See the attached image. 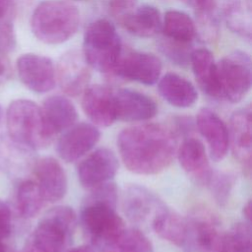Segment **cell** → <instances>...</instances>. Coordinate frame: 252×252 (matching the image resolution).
I'll return each instance as SVG.
<instances>
[{"label": "cell", "instance_id": "obj_1", "mask_svg": "<svg viewBox=\"0 0 252 252\" xmlns=\"http://www.w3.org/2000/svg\"><path fill=\"white\" fill-rule=\"evenodd\" d=\"M124 165L137 174L152 175L167 168L176 153L174 132L162 125L146 123L123 129L117 138Z\"/></svg>", "mask_w": 252, "mask_h": 252}, {"label": "cell", "instance_id": "obj_2", "mask_svg": "<svg viewBox=\"0 0 252 252\" xmlns=\"http://www.w3.org/2000/svg\"><path fill=\"white\" fill-rule=\"evenodd\" d=\"M92 189L81 208L82 226L94 244L112 247L125 229L123 220L115 211L117 188L108 181Z\"/></svg>", "mask_w": 252, "mask_h": 252}, {"label": "cell", "instance_id": "obj_3", "mask_svg": "<svg viewBox=\"0 0 252 252\" xmlns=\"http://www.w3.org/2000/svg\"><path fill=\"white\" fill-rule=\"evenodd\" d=\"M8 137L28 151L49 146L54 135L49 130L41 107L30 99L13 100L6 111Z\"/></svg>", "mask_w": 252, "mask_h": 252}, {"label": "cell", "instance_id": "obj_4", "mask_svg": "<svg viewBox=\"0 0 252 252\" xmlns=\"http://www.w3.org/2000/svg\"><path fill=\"white\" fill-rule=\"evenodd\" d=\"M80 26V12L70 2L45 0L34 9L31 28L34 36L46 44H60L72 37Z\"/></svg>", "mask_w": 252, "mask_h": 252}, {"label": "cell", "instance_id": "obj_5", "mask_svg": "<svg viewBox=\"0 0 252 252\" xmlns=\"http://www.w3.org/2000/svg\"><path fill=\"white\" fill-rule=\"evenodd\" d=\"M82 54L91 68L112 73L122 54L121 39L115 26L105 19L91 23L84 33Z\"/></svg>", "mask_w": 252, "mask_h": 252}, {"label": "cell", "instance_id": "obj_6", "mask_svg": "<svg viewBox=\"0 0 252 252\" xmlns=\"http://www.w3.org/2000/svg\"><path fill=\"white\" fill-rule=\"evenodd\" d=\"M77 226V215L67 206L50 209L38 221L27 245L38 252H63Z\"/></svg>", "mask_w": 252, "mask_h": 252}, {"label": "cell", "instance_id": "obj_7", "mask_svg": "<svg viewBox=\"0 0 252 252\" xmlns=\"http://www.w3.org/2000/svg\"><path fill=\"white\" fill-rule=\"evenodd\" d=\"M251 59L241 50H235L217 63V75L220 99L235 103L240 101L251 88Z\"/></svg>", "mask_w": 252, "mask_h": 252}, {"label": "cell", "instance_id": "obj_8", "mask_svg": "<svg viewBox=\"0 0 252 252\" xmlns=\"http://www.w3.org/2000/svg\"><path fill=\"white\" fill-rule=\"evenodd\" d=\"M16 67L21 82L34 93H47L56 84L55 67L52 60L46 56L23 54L18 58Z\"/></svg>", "mask_w": 252, "mask_h": 252}, {"label": "cell", "instance_id": "obj_9", "mask_svg": "<svg viewBox=\"0 0 252 252\" xmlns=\"http://www.w3.org/2000/svg\"><path fill=\"white\" fill-rule=\"evenodd\" d=\"M161 69V62L156 55L131 51L124 56L121 54L112 74L129 81L151 86L159 80Z\"/></svg>", "mask_w": 252, "mask_h": 252}, {"label": "cell", "instance_id": "obj_10", "mask_svg": "<svg viewBox=\"0 0 252 252\" xmlns=\"http://www.w3.org/2000/svg\"><path fill=\"white\" fill-rule=\"evenodd\" d=\"M118 170V159L112 151L100 148L84 158L77 167L80 183L92 189L111 180Z\"/></svg>", "mask_w": 252, "mask_h": 252}, {"label": "cell", "instance_id": "obj_11", "mask_svg": "<svg viewBox=\"0 0 252 252\" xmlns=\"http://www.w3.org/2000/svg\"><path fill=\"white\" fill-rule=\"evenodd\" d=\"M100 132L90 123L74 124L57 142V154L66 162H73L88 154L98 142Z\"/></svg>", "mask_w": 252, "mask_h": 252}, {"label": "cell", "instance_id": "obj_12", "mask_svg": "<svg viewBox=\"0 0 252 252\" xmlns=\"http://www.w3.org/2000/svg\"><path fill=\"white\" fill-rule=\"evenodd\" d=\"M227 129L232 154L242 165L246 174H249L252 157L251 107L246 106L233 112Z\"/></svg>", "mask_w": 252, "mask_h": 252}, {"label": "cell", "instance_id": "obj_13", "mask_svg": "<svg viewBox=\"0 0 252 252\" xmlns=\"http://www.w3.org/2000/svg\"><path fill=\"white\" fill-rule=\"evenodd\" d=\"M90 66L82 53L72 50L60 58L57 66V78L63 92L76 96L89 87Z\"/></svg>", "mask_w": 252, "mask_h": 252}, {"label": "cell", "instance_id": "obj_14", "mask_svg": "<svg viewBox=\"0 0 252 252\" xmlns=\"http://www.w3.org/2000/svg\"><path fill=\"white\" fill-rule=\"evenodd\" d=\"M114 109L116 119L126 122L146 121L158 112V106L150 96L130 89L114 93Z\"/></svg>", "mask_w": 252, "mask_h": 252}, {"label": "cell", "instance_id": "obj_15", "mask_svg": "<svg viewBox=\"0 0 252 252\" xmlns=\"http://www.w3.org/2000/svg\"><path fill=\"white\" fill-rule=\"evenodd\" d=\"M82 108L94 126L108 127L116 120L114 93L106 86L88 87L83 93Z\"/></svg>", "mask_w": 252, "mask_h": 252}, {"label": "cell", "instance_id": "obj_16", "mask_svg": "<svg viewBox=\"0 0 252 252\" xmlns=\"http://www.w3.org/2000/svg\"><path fill=\"white\" fill-rule=\"evenodd\" d=\"M33 172L45 202L54 203L65 196L67 176L59 161L51 157L41 158L34 163Z\"/></svg>", "mask_w": 252, "mask_h": 252}, {"label": "cell", "instance_id": "obj_17", "mask_svg": "<svg viewBox=\"0 0 252 252\" xmlns=\"http://www.w3.org/2000/svg\"><path fill=\"white\" fill-rule=\"evenodd\" d=\"M201 135L207 141L211 158L215 161L221 160L229 148L228 129L222 119L212 109L202 108L196 119Z\"/></svg>", "mask_w": 252, "mask_h": 252}, {"label": "cell", "instance_id": "obj_18", "mask_svg": "<svg viewBox=\"0 0 252 252\" xmlns=\"http://www.w3.org/2000/svg\"><path fill=\"white\" fill-rule=\"evenodd\" d=\"M177 157L181 167L196 183L208 184L213 170L201 141L194 137L185 139L178 149Z\"/></svg>", "mask_w": 252, "mask_h": 252}, {"label": "cell", "instance_id": "obj_19", "mask_svg": "<svg viewBox=\"0 0 252 252\" xmlns=\"http://www.w3.org/2000/svg\"><path fill=\"white\" fill-rule=\"evenodd\" d=\"M163 204L148 189L134 185L129 187L123 196L122 209L129 220L141 223L153 218Z\"/></svg>", "mask_w": 252, "mask_h": 252}, {"label": "cell", "instance_id": "obj_20", "mask_svg": "<svg viewBox=\"0 0 252 252\" xmlns=\"http://www.w3.org/2000/svg\"><path fill=\"white\" fill-rule=\"evenodd\" d=\"M188 251L195 252H221L223 234L220 233L214 220L198 217L188 221Z\"/></svg>", "mask_w": 252, "mask_h": 252}, {"label": "cell", "instance_id": "obj_21", "mask_svg": "<svg viewBox=\"0 0 252 252\" xmlns=\"http://www.w3.org/2000/svg\"><path fill=\"white\" fill-rule=\"evenodd\" d=\"M189 64L192 67L193 74L202 92L212 98L220 99L217 63L212 52L206 48L192 50Z\"/></svg>", "mask_w": 252, "mask_h": 252}, {"label": "cell", "instance_id": "obj_22", "mask_svg": "<svg viewBox=\"0 0 252 252\" xmlns=\"http://www.w3.org/2000/svg\"><path fill=\"white\" fill-rule=\"evenodd\" d=\"M152 226L160 238L178 247L187 248L189 236L188 221L177 213L165 208L164 205L153 218Z\"/></svg>", "mask_w": 252, "mask_h": 252}, {"label": "cell", "instance_id": "obj_23", "mask_svg": "<svg viewBox=\"0 0 252 252\" xmlns=\"http://www.w3.org/2000/svg\"><path fill=\"white\" fill-rule=\"evenodd\" d=\"M158 90L160 96L175 107H190L198 98L194 85L175 73H166L159 78Z\"/></svg>", "mask_w": 252, "mask_h": 252}, {"label": "cell", "instance_id": "obj_24", "mask_svg": "<svg viewBox=\"0 0 252 252\" xmlns=\"http://www.w3.org/2000/svg\"><path fill=\"white\" fill-rule=\"evenodd\" d=\"M41 110L45 122L53 135L73 126L78 117L76 107L71 100L59 94L45 98Z\"/></svg>", "mask_w": 252, "mask_h": 252}, {"label": "cell", "instance_id": "obj_25", "mask_svg": "<svg viewBox=\"0 0 252 252\" xmlns=\"http://www.w3.org/2000/svg\"><path fill=\"white\" fill-rule=\"evenodd\" d=\"M120 24L130 33L139 37L149 38L159 33L162 20L158 8L145 4L134 9L120 21Z\"/></svg>", "mask_w": 252, "mask_h": 252}, {"label": "cell", "instance_id": "obj_26", "mask_svg": "<svg viewBox=\"0 0 252 252\" xmlns=\"http://www.w3.org/2000/svg\"><path fill=\"white\" fill-rule=\"evenodd\" d=\"M220 12L231 32L247 40L251 39V9L246 0H222Z\"/></svg>", "mask_w": 252, "mask_h": 252}, {"label": "cell", "instance_id": "obj_27", "mask_svg": "<svg viewBox=\"0 0 252 252\" xmlns=\"http://www.w3.org/2000/svg\"><path fill=\"white\" fill-rule=\"evenodd\" d=\"M161 30L164 37L182 43H191L196 37L195 22L186 13L178 10L165 12Z\"/></svg>", "mask_w": 252, "mask_h": 252}, {"label": "cell", "instance_id": "obj_28", "mask_svg": "<svg viewBox=\"0 0 252 252\" xmlns=\"http://www.w3.org/2000/svg\"><path fill=\"white\" fill-rule=\"evenodd\" d=\"M16 201L19 213L24 218L31 219L40 212L45 199L35 181L24 180L18 185Z\"/></svg>", "mask_w": 252, "mask_h": 252}, {"label": "cell", "instance_id": "obj_29", "mask_svg": "<svg viewBox=\"0 0 252 252\" xmlns=\"http://www.w3.org/2000/svg\"><path fill=\"white\" fill-rule=\"evenodd\" d=\"M112 247V252H154L152 242L138 228H125Z\"/></svg>", "mask_w": 252, "mask_h": 252}, {"label": "cell", "instance_id": "obj_30", "mask_svg": "<svg viewBox=\"0 0 252 252\" xmlns=\"http://www.w3.org/2000/svg\"><path fill=\"white\" fill-rule=\"evenodd\" d=\"M197 23L196 35H199L203 41H213L218 37L220 25L216 6L210 9L196 12Z\"/></svg>", "mask_w": 252, "mask_h": 252}, {"label": "cell", "instance_id": "obj_31", "mask_svg": "<svg viewBox=\"0 0 252 252\" xmlns=\"http://www.w3.org/2000/svg\"><path fill=\"white\" fill-rule=\"evenodd\" d=\"M221 252H251V231L243 225L232 226L223 234Z\"/></svg>", "mask_w": 252, "mask_h": 252}, {"label": "cell", "instance_id": "obj_32", "mask_svg": "<svg viewBox=\"0 0 252 252\" xmlns=\"http://www.w3.org/2000/svg\"><path fill=\"white\" fill-rule=\"evenodd\" d=\"M158 45L160 51L174 64L179 66H186L189 64L192 52L190 43H182L164 37L159 41Z\"/></svg>", "mask_w": 252, "mask_h": 252}, {"label": "cell", "instance_id": "obj_33", "mask_svg": "<svg viewBox=\"0 0 252 252\" xmlns=\"http://www.w3.org/2000/svg\"><path fill=\"white\" fill-rule=\"evenodd\" d=\"M207 185H209L216 201L220 205H223L228 200L233 181L232 178L227 174L213 171Z\"/></svg>", "mask_w": 252, "mask_h": 252}, {"label": "cell", "instance_id": "obj_34", "mask_svg": "<svg viewBox=\"0 0 252 252\" xmlns=\"http://www.w3.org/2000/svg\"><path fill=\"white\" fill-rule=\"evenodd\" d=\"M136 3L137 0H109V12L120 23L122 19L135 9Z\"/></svg>", "mask_w": 252, "mask_h": 252}, {"label": "cell", "instance_id": "obj_35", "mask_svg": "<svg viewBox=\"0 0 252 252\" xmlns=\"http://www.w3.org/2000/svg\"><path fill=\"white\" fill-rule=\"evenodd\" d=\"M12 215L6 203L0 200V238L5 239L11 234Z\"/></svg>", "mask_w": 252, "mask_h": 252}, {"label": "cell", "instance_id": "obj_36", "mask_svg": "<svg viewBox=\"0 0 252 252\" xmlns=\"http://www.w3.org/2000/svg\"><path fill=\"white\" fill-rule=\"evenodd\" d=\"M14 0H0V21H14Z\"/></svg>", "mask_w": 252, "mask_h": 252}, {"label": "cell", "instance_id": "obj_37", "mask_svg": "<svg viewBox=\"0 0 252 252\" xmlns=\"http://www.w3.org/2000/svg\"><path fill=\"white\" fill-rule=\"evenodd\" d=\"M6 52L0 49V85L3 84L11 74V65L8 57L5 55Z\"/></svg>", "mask_w": 252, "mask_h": 252}, {"label": "cell", "instance_id": "obj_38", "mask_svg": "<svg viewBox=\"0 0 252 252\" xmlns=\"http://www.w3.org/2000/svg\"><path fill=\"white\" fill-rule=\"evenodd\" d=\"M186 5L192 7L196 12L210 9L216 6V0H181Z\"/></svg>", "mask_w": 252, "mask_h": 252}, {"label": "cell", "instance_id": "obj_39", "mask_svg": "<svg viewBox=\"0 0 252 252\" xmlns=\"http://www.w3.org/2000/svg\"><path fill=\"white\" fill-rule=\"evenodd\" d=\"M243 216L246 219V222L250 223V220H251V202L250 201H248L246 205H244L243 207Z\"/></svg>", "mask_w": 252, "mask_h": 252}, {"label": "cell", "instance_id": "obj_40", "mask_svg": "<svg viewBox=\"0 0 252 252\" xmlns=\"http://www.w3.org/2000/svg\"><path fill=\"white\" fill-rule=\"evenodd\" d=\"M69 252H94V251L89 246H79L71 249Z\"/></svg>", "mask_w": 252, "mask_h": 252}, {"label": "cell", "instance_id": "obj_41", "mask_svg": "<svg viewBox=\"0 0 252 252\" xmlns=\"http://www.w3.org/2000/svg\"><path fill=\"white\" fill-rule=\"evenodd\" d=\"M23 252H38V251H36L35 249H33V248H32V247H30L29 245H27V244H26L25 249H24V251H23Z\"/></svg>", "mask_w": 252, "mask_h": 252}, {"label": "cell", "instance_id": "obj_42", "mask_svg": "<svg viewBox=\"0 0 252 252\" xmlns=\"http://www.w3.org/2000/svg\"><path fill=\"white\" fill-rule=\"evenodd\" d=\"M0 252H5V245L3 243L2 238H0Z\"/></svg>", "mask_w": 252, "mask_h": 252}, {"label": "cell", "instance_id": "obj_43", "mask_svg": "<svg viewBox=\"0 0 252 252\" xmlns=\"http://www.w3.org/2000/svg\"><path fill=\"white\" fill-rule=\"evenodd\" d=\"M0 114H1V110H0Z\"/></svg>", "mask_w": 252, "mask_h": 252}, {"label": "cell", "instance_id": "obj_44", "mask_svg": "<svg viewBox=\"0 0 252 252\" xmlns=\"http://www.w3.org/2000/svg\"><path fill=\"white\" fill-rule=\"evenodd\" d=\"M109 252H112V251H109Z\"/></svg>", "mask_w": 252, "mask_h": 252}]
</instances>
